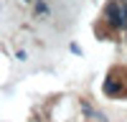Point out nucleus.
Here are the masks:
<instances>
[{"label":"nucleus","mask_w":127,"mask_h":122,"mask_svg":"<svg viewBox=\"0 0 127 122\" xmlns=\"http://www.w3.org/2000/svg\"><path fill=\"white\" fill-rule=\"evenodd\" d=\"M122 15H125V28H127V0H122Z\"/></svg>","instance_id":"obj_2"},{"label":"nucleus","mask_w":127,"mask_h":122,"mask_svg":"<svg viewBox=\"0 0 127 122\" xmlns=\"http://www.w3.org/2000/svg\"><path fill=\"white\" fill-rule=\"evenodd\" d=\"M104 20H107V26H112L114 30L125 28V15H122V0H112V3H107V8H104Z\"/></svg>","instance_id":"obj_1"}]
</instances>
